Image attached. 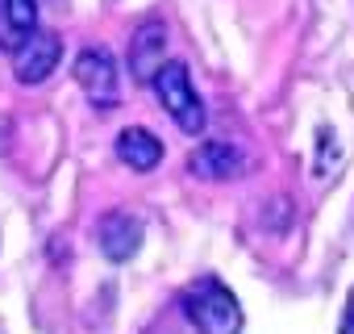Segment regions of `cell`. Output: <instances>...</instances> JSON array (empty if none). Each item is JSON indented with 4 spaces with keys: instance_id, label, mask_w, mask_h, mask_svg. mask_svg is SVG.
<instances>
[{
    "instance_id": "1",
    "label": "cell",
    "mask_w": 354,
    "mask_h": 334,
    "mask_svg": "<svg viewBox=\"0 0 354 334\" xmlns=\"http://www.w3.org/2000/svg\"><path fill=\"white\" fill-rule=\"evenodd\" d=\"M184 313H188V322L201 334H238L242 330L238 297L221 280H213V276H205V280L184 288Z\"/></svg>"
},
{
    "instance_id": "2",
    "label": "cell",
    "mask_w": 354,
    "mask_h": 334,
    "mask_svg": "<svg viewBox=\"0 0 354 334\" xmlns=\"http://www.w3.org/2000/svg\"><path fill=\"white\" fill-rule=\"evenodd\" d=\"M154 96H158V105L167 109V117L180 125L184 134H201L205 130V121H209V113H205V100L196 96V88H192V76H188V67L184 63H162L158 71H154Z\"/></svg>"
},
{
    "instance_id": "3",
    "label": "cell",
    "mask_w": 354,
    "mask_h": 334,
    "mask_svg": "<svg viewBox=\"0 0 354 334\" xmlns=\"http://www.w3.org/2000/svg\"><path fill=\"white\" fill-rule=\"evenodd\" d=\"M75 80L88 92V100L96 109H113L121 100V76H117V59L104 46H88L75 59Z\"/></svg>"
},
{
    "instance_id": "4",
    "label": "cell",
    "mask_w": 354,
    "mask_h": 334,
    "mask_svg": "<svg viewBox=\"0 0 354 334\" xmlns=\"http://www.w3.org/2000/svg\"><path fill=\"white\" fill-rule=\"evenodd\" d=\"M59 59H63V38L50 34V30H34L21 42V51H13V76L21 84H42V80L55 76Z\"/></svg>"
},
{
    "instance_id": "5",
    "label": "cell",
    "mask_w": 354,
    "mask_h": 334,
    "mask_svg": "<svg viewBox=\"0 0 354 334\" xmlns=\"http://www.w3.org/2000/svg\"><path fill=\"white\" fill-rule=\"evenodd\" d=\"M96 243H100L104 259L125 263V259H133L138 247H142V222H138L133 213H125V209H109V213L100 218V226H96Z\"/></svg>"
},
{
    "instance_id": "6",
    "label": "cell",
    "mask_w": 354,
    "mask_h": 334,
    "mask_svg": "<svg viewBox=\"0 0 354 334\" xmlns=\"http://www.w3.org/2000/svg\"><path fill=\"white\" fill-rule=\"evenodd\" d=\"M188 167H192V176H201V180H234V176L246 172V155L234 142H205V146L192 150Z\"/></svg>"
},
{
    "instance_id": "7",
    "label": "cell",
    "mask_w": 354,
    "mask_h": 334,
    "mask_svg": "<svg viewBox=\"0 0 354 334\" xmlns=\"http://www.w3.org/2000/svg\"><path fill=\"white\" fill-rule=\"evenodd\" d=\"M162 51H167V30L162 21H142L133 42H129V71L138 84H150L154 71L162 67Z\"/></svg>"
},
{
    "instance_id": "8",
    "label": "cell",
    "mask_w": 354,
    "mask_h": 334,
    "mask_svg": "<svg viewBox=\"0 0 354 334\" xmlns=\"http://www.w3.org/2000/svg\"><path fill=\"white\" fill-rule=\"evenodd\" d=\"M38 30V0H0V51L13 55Z\"/></svg>"
},
{
    "instance_id": "9",
    "label": "cell",
    "mask_w": 354,
    "mask_h": 334,
    "mask_svg": "<svg viewBox=\"0 0 354 334\" xmlns=\"http://www.w3.org/2000/svg\"><path fill=\"white\" fill-rule=\"evenodd\" d=\"M117 159H121L125 167H133V172H154V167L162 163V142H158L150 130L129 125V130L117 134Z\"/></svg>"
},
{
    "instance_id": "10",
    "label": "cell",
    "mask_w": 354,
    "mask_h": 334,
    "mask_svg": "<svg viewBox=\"0 0 354 334\" xmlns=\"http://www.w3.org/2000/svg\"><path fill=\"white\" fill-rule=\"evenodd\" d=\"M342 334H354V292L346 301V322H342Z\"/></svg>"
}]
</instances>
